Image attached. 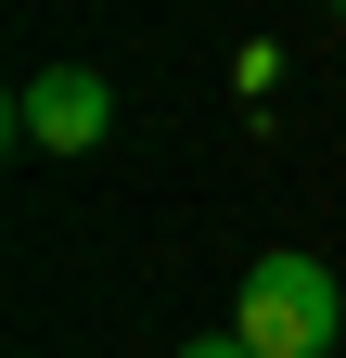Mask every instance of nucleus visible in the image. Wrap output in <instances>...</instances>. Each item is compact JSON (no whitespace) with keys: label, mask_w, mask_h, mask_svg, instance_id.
Listing matches in <instances>:
<instances>
[{"label":"nucleus","mask_w":346,"mask_h":358,"mask_svg":"<svg viewBox=\"0 0 346 358\" xmlns=\"http://www.w3.org/2000/svg\"><path fill=\"white\" fill-rule=\"evenodd\" d=\"M231 333L256 358H346V294L321 256H256L244 294H231Z\"/></svg>","instance_id":"nucleus-1"},{"label":"nucleus","mask_w":346,"mask_h":358,"mask_svg":"<svg viewBox=\"0 0 346 358\" xmlns=\"http://www.w3.org/2000/svg\"><path fill=\"white\" fill-rule=\"evenodd\" d=\"M13 128H26L39 154H90L103 128H116V90H103L90 64H39V77L13 90Z\"/></svg>","instance_id":"nucleus-2"},{"label":"nucleus","mask_w":346,"mask_h":358,"mask_svg":"<svg viewBox=\"0 0 346 358\" xmlns=\"http://www.w3.org/2000/svg\"><path fill=\"white\" fill-rule=\"evenodd\" d=\"M180 358H256V345H244V333H193Z\"/></svg>","instance_id":"nucleus-3"},{"label":"nucleus","mask_w":346,"mask_h":358,"mask_svg":"<svg viewBox=\"0 0 346 358\" xmlns=\"http://www.w3.org/2000/svg\"><path fill=\"white\" fill-rule=\"evenodd\" d=\"M333 13H346V0H333Z\"/></svg>","instance_id":"nucleus-4"}]
</instances>
